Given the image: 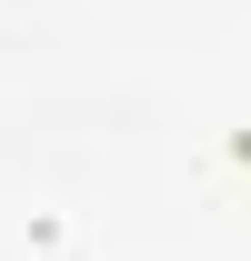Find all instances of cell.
<instances>
[{"label":"cell","instance_id":"6da1fadb","mask_svg":"<svg viewBox=\"0 0 251 261\" xmlns=\"http://www.w3.org/2000/svg\"><path fill=\"white\" fill-rule=\"evenodd\" d=\"M231 161H241V171H251V130H241V141H231Z\"/></svg>","mask_w":251,"mask_h":261}]
</instances>
